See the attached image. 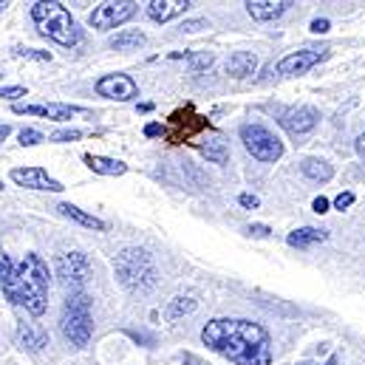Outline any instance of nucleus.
I'll return each mask as SVG.
<instances>
[{"label":"nucleus","mask_w":365,"mask_h":365,"mask_svg":"<svg viewBox=\"0 0 365 365\" xmlns=\"http://www.w3.org/2000/svg\"><path fill=\"white\" fill-rule=\"evenodd\" d=\"M207 349L235 365H272V340L261 323L241 317H215L204 326Z\"/></svg>","instance_id":"obj_1"},{"label":"nucleus","mask_w":365,"mask_h":365,"mask_svg":"<svg viewBox=\"0 0 365 365\" xmlns=\"http://www.w3.org/2000/svg\"><path fill=\"white\" fill-rule=\"evenodd\" d=\"M0 286L9 303L23 306L29 314L40 317L48 306V267L40 255L29 252L17 267L9 255L0 258Z\"/></svg>","instance_id":"obj_2"},{"label":"nucleus","mask_w":365,"mask_h":365,"mask_svg":"<svg viewBox=\"0 0 365 365\" xmlns=\"http://www.w3.org/2000/svg\"><path fill=\"white\" fill-rule=\"evenodd\" d=\"M31 20L37 23L40 34L54 40L57 46H66V48H74L83 34L71 17V11L63 6V3H34L31 6Z\"/></svg>","instance_id":"obj_3"},{"label":"nucleus","mask_w":365,"mask_h":365,"mask_svg":"<svg viewBox=\"0 0 365 365\" xmlns=\"http://www.w3.org/2000/svg\"><path fill=\"white\" fill-rule=\"evenodd\" d=\"M113 272L119 277V283L128 289V292H136V294H145L156 286L159 274H156V264L153 258L145 252V250H122L116 258H113Z\"/></svg>","instance_id":"obj_4"},{"label":"nucleus","mask_w":365,"mask_h":365,"mask_svg":"<svg viewBox=\"0 0 365 365\" xmlns=\"http://www.w3.org/2000/svg\"><path fill=\"white\" fill-rule=\"evenodd\" d=\"M60 329L66 334V340L77 349L88 346L93 334V320H91V297L86 292H71L66 297L63 306V317H60Z\"/></svg>","instance_id":"obj_5"},{"label":"nucleus","mask_w":365,"mask_h":365,"mask_svg":"<svg viewBox=\"0 0 365 365\" xmlns=\"http://www.w3.org/2000/svg\"><path fill=\"white\" fill-rule=\"evenodd\" d=\"M241 142H244L247 153L258 162L272 165L283 156V142L264 125H241Z\"/></svg>","instance_id":"obj_6"},{"label":"nucleus","mask_w":365,"mask_h":365,"mask_svg":"<svg viewBox=\"0 0 365 365\" xmlns=\"http://www.w3.org/2000/svg\"><path fill=\"white\" fill-rule=\"evenodd\" d=\"M329 51H331L329 46H309V48L292 51V54H286L277 63V74H283V77H300V74L312 71L314 66H320L329 57Z\"/></svg>","instance_id":"obj_7"},{"label":"nucleus","mask_w":365,"mask_h":365,"mask_svg":"<svg viewBox=\"0 0 365 365\" xmlns=\"http://www.w3.org/2000/svg\"><path fill=\"white\" fill-rule=\"evenodd\" d=\"M57 277L71 289V292H83L86 280L91 277V261L83 252H66L57 258Z\"/></svg>","instance_id":"obj_8"},{"label":"nucleus","mask_w":365,"mask_h":365,"mask_svg":"<svg viewBox=\"0 0 365 365\" xmlns=\"http://www.w3.org/2000/svg\"><path fill=\"white\" fill-rule=\"evenodd\" d=\"M136 9H139V3H133V0H122V3H102V6H96V9L91 11L88 23H91L96 31H110V29H116V26L128 23V20L136 14Z\"/></svg>","instance_id":"obj_9"},{"label":"nucleus","mask_w":365,"mask_h":365,"mask_svg":"<svg viewBox=\"0 0 365 365\" xmlns=\"http://www.w3.org/2000/svg\"><path fill=\"white\" fill-rule=\"evenodd\" d=\"M277 122H280L283 130H289V133H294V136H303V133H309V130L317 128L320 113H317V108H312V105H294V108L277 110Z\"/></svg>","instance_id":"obj_10"},{"label":"nucleus","mask_w":365,"mask_h":365,"mask_svg":"<svg viewBox=\"0 0 365 365\" xmlns=\"http://www.w3.org/2000/svg\"><path fill=\"white\" fill-rule=\"evenodd\" d=\"M207 128V119L204 116H198L195 110H192V105H187L182 110H176L173 116H170V130L165 133L170 142H184V139H190V136H195L198 130H204Z\"/></svg>","instance_id":"obj_11"},{"label":"nucleus","mask_w":365,"mask_h":365,"mask_svg":"<svg viewBox=\"0 0 365 365\" xmlns=\"http://www.w3.org/2000/svg\"><path fill=\"white\" fill-rule=\"evenodd\" d=\"M96 93L105 99H116V102H128L133 96H139V86L128 77V74H105L96 83Z\"/></svg>","instance_id":"obj_12"},{"label":"nucleus","mask_w":365,"mask_h":365,"mask_svg":"<svg viewBox=\"0 0 365 365\" xmlns=\"http://www.w3.org/2000/svg\"><path fill=\"white\" fill-rule=\"evenodd\" d=\"M11 182L26 187V190H48V192H60L63 184L51 179L43 168H14L11 170Z\"/></svg>","instance_id":"obj_13"},{"label":"nucleus","mask_w":365,"mask_h":365,"mask_svg":"<svg viewBox=\"0 0 365 365\" xmlns=\"http://www.w3.org/2000/svg\"><path fill=\"white\" fill-rule=\"evenodd\" d=\"M17 116H46V119H71L77 113H86L74 105H14Z\"/></svg>","instance_id":"obj_14"},{"label":"nucleus","mask_w":365,"mask_h":365,"mask_svg":"<svg viewBox=\"0 0 365 365\" xmlns=\"http://www.w3.org/2000/svg\"><path fill=\"white\" fill-rule=\"evenodd\" d=\"M244 6H247V11H250L252 20L269 23V20H277L292 3H289V0H250V3H244Z\"/></svg>","instance_id":"obj_15"},{"label":"nucleus","mask_w":365,"mask_h":365,"mask_svg":"<svg viewBox=\"0 0 365 365\" xmlns=\"http://www.w3.org/2000/svg\"><path fill=\"white\" fill-rule=\"evenodd\" d=\"M190 6H192L190 0H153V3H148V17L153 23H168V20L184 14Z\"/></svg>","instance_id":"obj_16"},{"label":"nucleus","mask_w":365,"mask_h":365,"mask_svg":"<svg viewBox=\"0 0 365 365\" xmlns=\"http://www.w3.org/2000/svg\"><path fill=\"white\" fill-rule=\"evenodd\" d=\"M57 212H60L63 218H68V221L80 224V227H88V230H96V232H105V230H108V224H105L102 218H96V215H91V212L80 210L77 204H68V201H63V204H57Z\"/></svg>","instance_id":"obj_17"},{"label":"nucleus","mask_w":365,"mask_h":365,"mask_svg":"<svg viewBox=\"0 0 365 365\" xmlns=\"http://www.w3.org/2000/svg\"><path fill=\"white\" fill-rule=\"evenodd\" d=\"M258 68V57L252 51H235L230 54L227 60V74L235 77V80H244V77H252Z\"/></svg>","instance_id":"obj_18"},{"label":"nucleus","mask_w":365,"mask_h":365,"mask_svg":"<svg viewBox=\"0 0 365 365\" xmlns=\"http://www.w3.org/2000/svg\"><path fill=\"white\" fill-rule=\"evenodd\" d=\"M83 162L91 168L93 173L99 176H125L128 173V165L119 162V159H108V156H96V153H86Z\"/></svg>","instance_id":"obj_19"},{"label":"nucleus","mask_w":365,"mask_h":365,"mask_svg":"<svg viewBox=\"0 0 365 365\" xmlns=\"http://www.w3.org/2000/svg\"><path fill=\"white\" fill-rule=\"evenodd\" d=\"M17 343L23 349H29V351H43L48 346V334L43 329L31 326V323H20L17 326Z\"/></svg>","instance_id":"obj_20"},{"label":"nucleus","mask_w":365,"mask_h":365,"mask_svg":"<svg viewBox=\"0 0 365 365\" xmlns=\"http://www.w3.org/2000/svg\"><path fill=\"white\" fill-rule=\"evenodd\" d=\"M329 238V230H317V227H303V230H294L289 232V247H297V250H309L314 244H323Z\"/></svg>","instance_id":"obj_21"},{"label":"nucleus","mask_w":365,"mask_h":365,"mask_svg":"<svg viewBox=\"0 0 365 365\" xmlns=\"http://www.w3.org/2000/svg\"><path fill=\"white\" fill-rule=\"evenodd\" d=\"M300 173L306 176V179H312V182H331V176H334V168L326 162V159H314V156H309V159H303L300 162Z\"/></svg>","instance_id":"obj_22"},{"label":"nucleus","mask_w":365,"mask_h":365,"mask_svg":"<svg viewBox=\"0 0 365 365\" xmlns=\"http://www.w3.org/2000/svg\"><path fill=\"white\" fill-rule=\"evenodd\" d=\"M145 43H148V37H145L142 31H136V29L119 31V34H113V37L108 40V46L116 48V51H130V48H139V46H145Z\"/></svg>","instance_id":"obj_23"},{"label":"nucleus","mask_w":365,"mask_h":365,"mask_svg":"<svg viewBox=\"0 0 365 365\" xmlns=\"http://www.w3.org/2000/svg\"><path fill=\"white\" fill-rule=\"evenodd\" d=\"M198 150H201V156H204L207 162H212V165H224V162L230 159V150H227V145H224L221 139H210V142H204Z\"/></svg>","instance_id":"obj_24"},{"label":"nucleus","mask_w":365,"mask_h":365,"mask_svg":"<svg viewBox=\"0 0 365 365\" xmlns=\"http://www.w3.org/2000/svg\"><path fill=\"white\" fill-rule=\"evenodd\" d=\"M212 60H215V54H212V51L187 54V66H190V71H192V74H201V71H207V68L212 66Z\"/></svg>","instance_id":"obj_25"},{"label":"nucleus","mask_w":365,"mask_h":365,"mask_svg":"<svg viewBox=\"0 0 365 365\" xmlns=\"http://www.w3.org/2000/svg\"><path fill=\"white\" fill-rule=\"evenodd\" d=\"M195 300L192 297H176L170 306H168V320H176V317H182V314H190V312H195Z\"/></svg>","instance_id":"obj_26"},{"label":"nucleus","mask_w":365,"mask_h":365,"mask_svg":"<svg viewBox=\"0 0 365 365\" xmlns=\"http://www.w3.org/2000/svg\"><path fill=\"white\" fill-rule=\"evenodd\" d=\"M40 142H46V136H43L40 130H34V128H23V130H20V145H23V148H34V145H40Z\"/></svg>","instance_id":"obj_27"},{"label":"nucleus","mask_w":365,"mask_h":365,"mask_svg":"<svg viewBox=\"0 0 365 365\" xmlns=\"http://www.w3.org/2000/svg\"><path fill=\"white\" fill-rule=\"evenodd\" d=\"M77 139H83V130H77V128H66V130H57L48 136V142H77Z\"/></svg>","instance_id":"obj_28"},{"label":"nucleus","mask_w":365,"mask_h":365,"mask_svg":"<svg viewBox=\"0 0 365 365\" xmlns=\"http://www.w3.org/2000/svg\"><path fill=\"white\" fill-rule=\"evenodd\" d=\"M14 54H17V57H26V60H40V63L51 60L48 51H37V48H14Z\"/></svg>","instance_id":"obj_29"},{"label":"nucleus","mask_w":365,"mask_h":365,"mask_svg":"<svg viewBox=\"0 0 365 365\" xmlns=\"http://www.w3.org/2000/svg\"><path fill=\"white\" fill-rule=\"evenodd\" d=\"M238 204L247 207V210H258V207H261V198L252 195V192H241V195H238Z\"/></svg>","instance_id":"obj_30"},{"label":"nucleus","mask_w":365,"mask_h":365,"mask_svg":"<svg viewBox=\"0 0 365 365\" xmlns=\"http://www.w3.org/2000/svg\"><path fill=\"white\" fill-rule=\"evenodd\" d=\"M0 96L3 99H20V96H26V88L23 86H6V88H0Z\"/></svg>","instance_id":"obj_31"},{"label":"nucleus","mask_w":365,"mask_h":365,"mask_svg":"<svg viewBox=\"0 0 365 365\" xmlns=\"http://www.w3.org/2000/svg\"><path fill=\"white\" fill-rule=\"evenodd\" d=\"M351 204H354V192H340V195L334 198V207H337V210H349Z\"/></svg>","instance_id":"obj_32"},{"label":"nucleus","mask_w":365,"mask_h":365,"mask_svg":"<svg viewBox=\"0 0 365 365\" xmlns=\"http://www.w3.org/2000/svg\"><path fill=\"white\" fill-rule=\"evenodd\" d=\"M182 29L187 34H195V31H201V29H210V23H207V20H187Z\"/></svg>","instance_id":"obj_33"},{"label":"nucleus","mask_w":365,"mask_h":365,"mask_svg":"<svg viewBox=\"0 0 365 365\" xmlns=\"http://www.w3.org/2000/svg\"><path fill=\"white\" fill-rule=\"evenodd\" d=\"M247 232H250L252 238H267V235H269V227H267V224H252Z\"/></svg>","instance_id":"obj_34"},{"label":"nucleus","mask_w":365,"mask_h":365,"mask_svg":"<svg viewBox=\"0 0 365 365\" xmlns=\"http://www.w3.org/2000/svg\"><path fill=\"white\" fill-rule=\"evenodd\" d=\"M329 26H331V23H329L326 17H320V20H312V31H314V34H326V31H329Z\"/></svg>","instance_id":"obj_35"},{"label":"nucleus","mask_w":365,"mask_h":365,"mask_svg":"<svg viewBox=\"0 0 365 365\" xmlns=\"http://www.w3.org/2000/svg\"><path fill=\"white\" fill-rule=\"evenodd\" d=\"M165 133H168V130H165L159 122H150V125L145 128V136H150V139H153V136H165Z\"/></svg>","instance_id":"obj_36"},{"label":"nucleus","mask_w":365,"mask_h":365,"mask_svg":"<svg viewBox=\"0 0 365 365\" xmlns=\"http://www.w3.org/2000/svg\"><path fill=\"white\" fill-rule=\"evenodd\" d=\"M312 210H314L317 215H320V212H326V210H329V198H323V195H317V198L312 201Z\"/></svg>","instance_id":"obj_37"},{"label":"nucleus","mask_w":365,"mask_h":365,"mask_svg":"<svg viewBox=\"0 0 365 365\" xmlns=\"http://www.w3.org/2000/svg\"><path fill=\"white\" fill-rule=\"evenodd\" d=\"M354 148H357V153H360V159H365V133L357 136V142H354Z\"/></svg>","instance_id":"obj_38"},{"label":"nucleus","mask_w":365,"mask_h":365,"mask_svg":"<svg viewBox=\"0 0 365 365\" xmlns=\"http://www.w3.org/2000/svg\"><path fill=\"white\" fill-rule=\"evenodd\" d=\"M297 365H340V357H337V354H331L326 363H297Z\"/></svg>","instance_id":"obj_39"},{"label":"nucleus","mask_w":365,"mask_h":365,"mask_svg":"<svg viewBox=\"0 0 365 365\" xmlns=\"http://www.w3.org/2000/svg\"><path fill=\"white\" fill-rule=\"evenodd\" d=\"M9 133H11V128H9V125H0V145L6 142V136H9Z\"/></svg>","instance_id":"obj_40"},{"label":"nucleus","mask_w":365,"mask_h":365,"mask_svg":"<svg viewBox=\"0 0 365 365\" xmlns=\"http://www.w3.org/2000/svg\"><path fill=\"white\" fill-rule=\"evenodd\" d=\"M136 108H139V110H142V113H148V110H153V105H150V102H139V105H136Z\"/></svg>","instance_id":"obj_41"},{"label":"nucleus","mask_w":365,"mask_h":365,"mask_svg":"<svg viewBox=\"0 0 365 365\" xmlns=\"http://www.w3.org/2000/svg\"><path fill=\"white\" fill-rule=\"evenodd\" d=\"M3 9H6V3H0V11H3Z\"/></svg>","instance_id":"obj_42"},{"label":"nucleus","mask_w":365,"mask_h":365,"mask_svg":"<svg viewBox=\"0 0 365 365\" xmlns=\"http://www.w3.org/2000/svg\"><path fill=\"white\" fill-rule=\"evenodd\" d=\"M0 190H3V182H0Z\"/></svg>","instance_id":"obj_43"}]
</instances>
